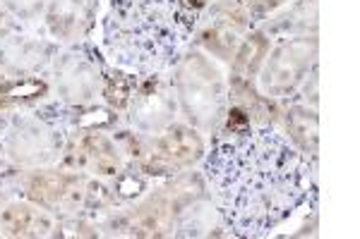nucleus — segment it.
<instances>
[{
    "mask_svg": "<svg viewBox=\"0 0 360 239\" xmlns=\"http://www.w3.org/2000/svg\"><path fill=\"white\" fill-rule=\"evenodd\" d=\"M205 172L226 227L245 239L276 230L310 189L303 153L271 130H248L217 144Z\"/></svg>",
    "mask_w": 360,
    "mask_h": 239,
    "instance_id": "nucleus-1",
    "label": "nucleus"
},
{
    "mask_svg": "<svg viewBox=\"0 0 360 239\" xmlns=\"http://www.w3.org/2000/svg\"><path fill=\"white\" fill-rule=\"evenodd\" d=\"M193 29L195 13L183 0H113L106 43L118 65L152 74L176 60Z\"/></svg>",
    "mask_w": 360,
    "mask_h": 239,
    "instance_id": "nucleus-2",
    "label": "nucleus"
},
{
    "mask_svg": "<svg viewBox=\"0 0 360 239\" xmlns=\"http://www.w3.org/2000/svg\"><path fill=\"white\" fill-rule=\"evenodd\" d=\"M41 91V84H25V86H13V89L8 91V96H25V93H37Z\"/></svg>",
    "mask_w": 360,
    "mask_h": 239,
    "instance_id": "nucleus-3",
    "label": "nucleus"
}]
</instances>
